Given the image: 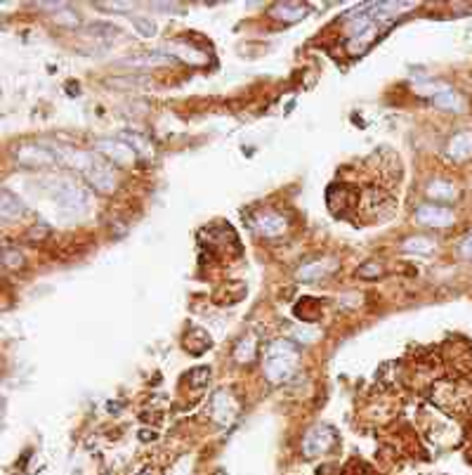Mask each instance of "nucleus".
<instances>
[{"label":"nucleus","instance_id":"nucleus-1","mask_svg":"<svg viewBox=\"0 0 472 475\" xmlns=\"http://www.w3.org/2000/svg\"><path fill=\"white\" fill-rule=\"evenodd\" d=\"M300 362L298 347L291 343V341H274L267 352H265L263 360V369L265 376H267L271 383H283L296 374Z\"/></svg>","mask_w":472,"mask_h":475},{"label":"nucleus","instance_id":"nucleus-2","mask_svg":"<svg viewBox=\"0 0 472 475\" xmlns=\"http://www.w3.org/2000/svg\"><path fill=\"white\" fill-rule=\"evenodd\" d=\"M326 201H329L333 215L347 218V215L359 211V206H362V192L354 185H347V182H333L329 192H326Z\"/></svg>","mask_w":472,"mask_h":475},{"label":"nucleus","instance_id":"nucleus-3","mask_svg":"<svg viewBox=\"0 0 472 475\" xmlns=\"http://www.w3.org/2000/svg\"><path fill=\"white\" fill-rule=\"evenodd\" d=\"M432 402L447 412H465L472 407V395L458 383H437L432 388Z\"/></svg>","mask_w":472,"mask_h":475},{"label":"nucleus","instance_id":"nucleus-4","mask_svg":"<svg viewBox=\"0 0 472 475\" xmlns=\"http://www.w3.org/2000/svg\"><path fill=\"white\" fill-rule=\"evenodd\" d=\"M338 443V435L336 430L331 426H316L309 430L307 435H305L302 440V454L309 456V459H314V456H321V454H329V452L336 447Z\"/></svg>","mask_w":472,"mask_h":475},{"label":"nucleus","instance_id":"nucleus-5","mask_svg":"<svg viewBox=\"0 0 472 475\" xmlns=\"http://www.w3.org/2000/svg\"><path fill=\"white\" fill-rule=\"evenodd\" d=\"M362 211L369 218H387L394 211V196L387 194L380 187H371L362 194Z\"/></svg>","mask_w":472,"mask_h":475},{"label":"nucleus","instance_id":"nucleus-6","mask_svg":"<svg viewBox=\"0 0 472 475\" xmlns=\"http://www.w3.org/2000/svg\"><path fill=\"white\" fill-rule=\"evenodd\" d=\"M54 199H57V203L64 211H71V213H79L88 206V192L71 180H64L54 187Z\"/></svg>","mask_w":472,"mask_h":475},{"label":"nucleus","instance_id":"nucleus-7","mask_svg":"<svg viewBox=\"0 0 472 475\" xmlns=\"http://www.w3.org/2000/svg\"><path fill=\"white\" fill-rule=\"evenodd\" d=\"M251 225L260 236H267V239L281 236L288 228L286 218H283L281 213H274V211H258L251 218Z\"/></svg>","mask_w":472,"mask_h":475},{"label":"nucleus","instance_id":"nucleus-8","mask_svg":"<svg viewBox=\"0 0 472 475\" xmlns=\"http://www.w3.org/2000/svg\"><path fill=\"white\" fill-rule=\"evenodd\" d=\"M453 211L440 203H423L415 208V223L427 225V228H449L453 225Z\"/></svg>","mask_w":472,"mask_h":475},{"label":"nucleus","instance_id":"nucleus-9","mask_svg":"<svg viewBox=\"0 0 472 475\" xmlns=\"http://www.w3.org/2000/svg\"><path fill=\"white\" fill-rule=\"evenodd\" d=\"M85 178L90 180V185L94 187V190L104 192V194H109V192L116 190V175H114V170H111L109 165L102 163V161H92L90 168L85 170Z\"/></svg>","mask_w":472,"mask_h":475},{"label":"nucleus","instance_id":"nucleus-10","mask_svg":"<svg viewBox=\"0 0 472 475\" xmlns=\"http://www.w3.org/2000/svg\"><path fill=\"white\" fill-rule=\"evenodd\" d=\"M210 414H213V418L220 423V426H227V423H232V418H234L236 414V402L234 397H232L227 390H218V393L213 395V402H210Z\"/></svg>","mask_w":472,"mask_h":475},{"label":"nucleus","instance_id":"nucleus-11","mask_svg":"<svg viewBox=\"0 0 472 475\" xmlns=\"http://www.w3.org/2000/svg\"><path fill=\"white\" fill-rule=\"evenodd\" d=\"M430 99L435 107L444 109V112H465V99L449 85H437L430 92Z\"/></svg>","mask_w":472,"mask_h":475},{"label":"nucleus","instance_id":"nucleus-12","mask_svg":"<svg viewBox=\"0 0 472 475\" xmlns=\"http://www.w3.org/2000/svg\"><path fill=\"white\" fill-rule=\"evenodd\" d=\"M447 156L451 159V161H465V159L472 156V132H456V135L449 140L447 145Z\"/></svg>","mask_w":472,"mask_h":475},{"label":"nucleus","instance_id":"nucleus-13","mask_svg":"<svg viewBox=\"0 0 472 475\" xmlns=\"http://www.w3.org/2000/svg\"><path fill=\"white\" fill-rule=\"evenodd\" d=\"M173 62V57L165 52H144L135 54V57H127L121 62V66H130V69H152V66H165Z\"/></svg>","mask_w":472,"mask_h":475},{"label":"nucleus","instance_id":"nucleus-14","mask_svg":"<svg viewBox=\"0 0 472 475\" xmlns=\"http://www.w3.org/2000/svg\"><path fill=\"white\" fill-rule=\"evenodd\" d=\"M269 14L281 21H300L307 17V5L302 3H276L269 8Z\"/></svg>","mask_w":472,"mask_h":475},{"label":"nucleus","instance_id":"nucleus-15","mask_svg":"<svg viewBox=\"0 0 472 475\" xmlns=\"http://www.w3.org/2000/svg\"><path fill=\"white\" fill-rule=\"evenodd\" d=\"M99 152H104L114 163H130L132 156H135V149L130 145H123V142H111V140H102L99 142Z\"/></svg>","mask_w":472,"mask_h":475},{"label":"nucleus","instance_id":"nucleus-16","mask_svg":"<svg viewBox=\"0 0 472 475\" xmlns=\"http://www.w3.org/2000/svg\"><path fill=\"white\" fill-rule=\"evenodd\" d=\"M425 192H427V196L435 199V201H453V199L458 196V190L447 180H432Z\"/></svg>","mask_w":472,"mask_h":475},{"label":"nucleus","instance_id":"nucleus-17","mask_svg":"<svg viewBox=\"0 0 472 475\" xmlns=\"http://www.w3.org/2000/svg\"><path fill=\"white\" fill-rule=\"evenodd\" d=\"M21 213H24V203L17 196L10 194L8 190L0 192V215H3V220H14V218H19Z\"/></svg>","mask_w":472,"mask_h":475},{"label":"nucleus","instance_id":"nucleus-18","mask_svg":"<svg viewBox=\"0 0 472 475\" xmlns=\"http://www.w3.org/2000/svg\"><path fill=\"white\" fill-rule=\"evenodd\" d=\"M404 251L415 253V256H430V253L437 251V244L430 236H411V239L404 241Z\"/></svg>","mask_w":472,"mask_h":475},{"label":"nucleus","instance_id":"nucleus-19","mask_svg":"<svg viewBox=\"0 0 472 475\" xmlns=\"http://www.w3.org/2000/svg\"><path fill=\"white\" fill-rule=\"evenodd\" d=\"M331 265L329 263H321V261H314V263H307L302 265V267L298 270L296 277L300 281H316V279H324L326 274H329Z\"/></svg>","mask_w":472,"mask_h":475},{"label":"nucleus","instance_id":"nucleus-20","mask_svg":"<svg viewBox=\"0 0 472 475\" xmlns=\"http://www.w3.org/2000/svg\"><path fill=\"white\" fill-rule=\"evenodd\" d=\"M168 54L173 59L180 57L182 62H187V64H203L205 62L203 54H196V52H194V48H189L187 43H170V46H168Z\"/></svg>","mask_w":472,"mask_h":475},{"label":"nucleus","instance_id":"nucleus-21","mask_svg":"<svg viewBox=\"0 0 472 475\" xmlns=\"http://www.w3.org/2000/svg\"><path fill=\"white\" fill-rule=\"evenodd\" d=\"M255 355V336H248V338H243L241 343L236 345V360L238 362H251Z\"/></svg>","mask_w":472,"mask_h":475},{"label":"nucleus","instance_id":"nucleus-22","mask_svg":"<svg viewBox=\"0 0 472 475\" xmlns=\"http://www.w3.org/2000/svg\"><path fill=\"white\" fill-rule=\"evenodd\" d=\"M132 26H135L137 33H140L142 38H152L154 33H156V24H154L152 19H142V17H135V19H132Z\"/></svg>","mask_w":472,"mask_h":475},{"label":"nucleus","instance_id":"nucleus-23","mask_svg":"<svg viewBox=\"0 0 472 475\" xmlns=\"http://www.w3.org/2000/svg\"><path fill=\"white\" fill-rule=\"evenodd\" d=\"M378 274H382V265L378 263H366L359 267V277H366V279H373Z\"/></svg>","mask_w":472,"mask_h":475},{"label":"nucleus","instance_id":"nucleus-24","mask_svg":"<svg viewBox=\"0 0 472 475\" xmlns=\"http://www.w3.org/2000/svg\"><path fill=\"white\" fill-rule=\"evenodd\" d=\"M458 253L465 258V261H472V232H468V234H465L463 239H460Z\"/></svg>","mask_w":472,"mask_h":475},{"label":"nucleus","instance_id":"nucleus-25","mask_svg":"<svg viewBox=\"0 0 472 475\" xmlns=\"http://www.w3.org/2000/svg\"><path fill=\"white\" fill-rule=\"evenodd\" d=\"M5 265H8V267H21V265H24V256H21L19 251L5 248Z\"/></svg>","mask_w":472,"mask_h":475},{"label":"nucleus","instance_id":"nucleus-26","mask_svg":"<svg viewBox=\"0 0 472 475\" xmlns=\"http://www.w3.org/2000/svg\"><path fill=\"white\" fill-rule=\"evenodd\" d=\"M104 10H130L132 3H97Z\"/></svg>","mask_w":472,"mask_h":475},{"label":"nucleus","instance_id":"nucleus-27","mask_svg":"<svg viewBox=\"0 0 472 475\" xmlns=\"http://www.w3.org/2000/svg\"><path fill=\"white\" fill-rule=\"evenodd\" d=\"M137 475H152V471H149V468H144V471H140Z\"/></svg>","mask_w":472,"mask_h":475}]
</instances>
